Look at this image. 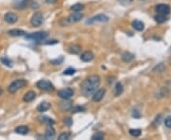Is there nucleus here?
<instances>
[{
    "label": "nucleus",
    "instance_id": "1",
    "mask_svg": "<svg viewBox=\"0 0 171 140\" xmlns=\"http://www.w3.org/2000/svg\"><path fill=\"white\" fill-rule=\"evenodd\" d=\"M100 84V77L98 75L89 76L88 78L86 79L83 83L81 84V90L85 96L88 97L89 95L93 94L97 90V87Z\"/></svg>",
    "mask_w": 171,
    "mask_h": 140
},
{
    "label": "nucleus",
    "instance_id": "2",
    "mask_svg": "<svg viewBox=\"0 0 171 140\" xmlns=\"http://www.w3.org/2000/svg\"><path fill=\"white\" fill-rule=\"evenodd\" d=\"M27 85V80L24 79H19L15 80L14 82H12L8 87V91L11 93V94H14L17 91L19 90L20 88H22L24 86Z\"/></svg>",
    "mask_w": 171,
    "mask_h": 140
},
{
    "label": "nucleus",
    "instance_id": "3",
    "mask_svg": "<svg viewBox=\"0 0 171 140\" xmlns=\"http://www.w3.org/2000/svg\"><path fill=\"white\" fill-rule=\"evenodd\" d=\"M49 36V33L46 31H38V32H33L31 34H26L25 38L28 40L34 41V42H40V41H45Z\"/></svg>",
    "mask_w": 171,
    "mask_h": 140
},
{
    "label": "nucleus",
    "instance_id": "4",
    "mask_svg": "<svg viewBox=\"0 0 171 140\" xmlns=\"http://www.w3.org/2000/svg\"><path fill=\"white\" fill-rule=\"evenodd\" d=\"M36 86L39 88L40 90L46 91V92H51V91H53V89H54L52 83L47 80H38V82H36Z\"/></svg>",
    "mask_w": 171,
    "mask_h": 140
},
{
    "label": "nucleus",
    "instance_id": "5",
    "mask_svg": "<svg viewBox=\"0 0 171 140\" xmlns=\"http://www.w3.org/2000/svg\"><path fill=\"white\" fill-rule=\"evenodd\" d=\"M108 16H106V14H97L95 16H93V17H91V18H89L87 21V24L88 25H92V24H96V23L108 22Z\"/></svg>",
    "mask_w": 171,
    "mask_h": 140
},
{
    "label": "nucleus",
    "instance_id": "6",
    "mask_svg": "<svg viewBox=\"0 0 171 140\" xmlns=\"http://www.w3.org/2000/svg\"><path fill=\"white\" fill-rule=\"evenodd\" d=\"M43 21H44V17H43V14L40 11H36L35 14L32 15L31 23L33 27H40L43 24Z\"/></svg>",
    "mask_w": 171,
    "mask_h": 140
},
{
    "label": "nucleus",
    "instance_id": "7",
    "mask_svg": "<svg viewBox=\"0 0 171 140\" xmlns=\"http://www.w3.org/2000/svg\"><path fill=\"white\" fill-rule=\"evenodd\" d=\"M74 91L71 88H64L58 92V96L63 99H68L73 96Z\"/></svg>",
    "mask_w": 171,
    "mask_h": 140
},
{
    "label": "nucleus",
    "instance_id": "8",
    "mask_svg": "<svg viewBox=\"0 0 171 140\" xmlns=\"http://www.w3.org/2000/svg\"><path fill=\"white\" fill-rule=\"evenodd\" d=\"M4 20L8 24H15L18 20V15L14 12H8L4 15Z\"/></svg>",
    "mask_w": 171,
    "mask_h": 140
},
{
    "label": "nucleus",
    "instance_id": "9",
    "mask_svg": "<svg viewBox=\"0 0 171 140\" xmlns=\"http://www.w3.org/2000/svg\"><path fill=\"white\" fill-rule=\"evenodd\" d=\"M170 11H171L170 7L168 5H165V4H159V5L156 6V11L158 14L167 15L170 14Z\"/></svg>",
    "mask_w": 171,
    "mask_h": 140
},
{
    "label": "nucleus",
    "instance_id": "10",
    "mask_svg": "<svg viewBox=\"0 0 171 140\" xmlns=\"http://www.w3.org/2000/svg\"><path fill=\"white\" fill-rule=\"evenodd\" d=\"M106 94V90L105 89H99V90H97L93 93V96H92V100L94 101V102H99V101H101L103 99V97H104Z\"/></svg>",
    "mask_w": 171,
    "mask_h": 140
},
{
    "label": "nucleus",
    "instance_id": "11",
    "mask_svg": "<svg viewBox=\"0 0 171 140\" xmlns=\"http://www.w3.org/2000/svg\"><path fill=\"white\" fill-rule=\"evenodd\" d=\"M83 14H81V12H77V11H73V14H71L70 16L68 17V21L70 23H76L80 21L81 19L83 18Z\"/></svg>",
    "mask_w": 171,
    "mask_h": 140
},
{
    "label": "nucleus",
    "instance_id": "12",
    "mask_svg": "<svg viewBox=\"0 0 171 140\" xmlns=\"http://www.w3.org/2000/svg\"><path fill=\"white\" fill-rule=\"evenodd\" d=\"M93 58H94V54L91 51H85L84 53H82V55H81V57H80L81 60L86 63L92 61Z\"/></svg>",
    "mask_w": 171,
    "mask_h": 140
},
{
    "label": "nucleus",
    "instance_id": "13",
    "mask_svg": "<svg viewBox=\"0 0 171 140\" xmlns=\"http://www.w3.org/2000/svg\"><path fill=\"white\" fill-rule=\"evenodd\" d=\"M35 97H36L35 92H33V91H29V92H27V93H26V94L24 95V97H23V100L25 101V102H31V101H32V100L35 99Z\"/></svg>",
    "mask_w": 171,
    "mask_h": 140
},
{
    "label": "nucleus",
    "instance_id": "14",
    "mask_svg": "<svg viewBox=\"0 0 171 140\" xmlns=\"http://www.w3.org/2000/svg\"><path fill=\"white\" fill-rule=\"evenodd\" d=\"M8 34L10 36H14V37H17V36H25L26 32L22 29L19 28H14V29H10L8 31Z\"/></svg>",
    "mask_w": 171,
    "mask_h": 140
},
{
    "label": "nucleus",
    "instance_id": "15",
    "mask_svg": "<svg viewBox=\"0 0 171 140\" xmlns=\"http://www.w3.org/2000/svg\"><path fill=\"white\" fill-rule=\"evenodd\" d=\"M50 109V104L47 101H42V102L37 106V111L40 113H44Z\"/></svg>",
    "mask_w": 171,
    "mask_h": 140
},
{
    "label": "nucleus",
    "instance_id": "16",
    "mask_svg": "<svg viewBox=\"0 0 171 140\" xmlns=\"http://www.w3.org/2000/svg\"><path fill=\"white\" fill-rule=\"evenodd\" d=\"M132 27L137 31H142L143 29L144 28V24L140 20H134L132 22Z\"/></svg>",
    "mask_w": 171,
    "mask_h": 140
},
{
    "label": "nucleus",
    "instance_id": "17",
    "mask_svg": "<svg viewBox=\"0 0 171 140\" xmlns=\"http://www.w3.org/2000/svg\"><path fill=\"white\" fill-rule=\"evenodd\" d=\"M55 136V130L52 128V126L49 125V127L47 128V131L45 133V138L46 139H52Z\"/></svg>",
    "mask_w": 171,
    "mask_h": 140
},
{
    "label": "nucleus",
    "instance_id": "18",
    "mask_svg": "<svg viewBox=\"0 0 171 140\" xmlns=\"http://www.w3.org/2000/svg\"><path fill=\"white\" fill-rule=\"evenodd\" d=\"M14 131L16 134H22V135H25V134H27L29 133V128L27 126H25V125H22V126H18V127H16Z\"/></svg>",
    "mask_w": 171,
    "mask_h": 140
},
{
    "label": "nucleus",
    "instance_id": "19",
    "mask_svg": "<svg viewBox=\"0 0 171 140\" xmlns=\"http://www.w3.org/2000/svg\"><path fill=\"white\" fill-rule=\"evenodd\" d=\"M134 59V55L130 52H124L122 54V60L126 63H128Z\"/></svg>",
    "mask_w": 171,
    "mask_h": 140
},
{
    "label": "nucleus",
    "instance_id": "20",
    "mask_svg": "<svg viewBox=\"0 0 171 140\" xmlns=\"http://www.w3.org/2000/svg\"><path fill=\"white\" fill-rule=\"evenodd\" d=\"M39 120L43 123H45V124H48V125H50V126H52L55 121L53 119H51V118H50L49 117H47V116H42L39 117Z\"/></svg>",
    "mask_w": 171,
    "mask_h": 140
},
{
    "label": "nucleus",
    "instance_id": "21",
    "mask_svg": "<svg viewBox=\"0 0 171 140\" xmlns=\"http://www.w3.org/2000/svg\"><path fill=\"white\" fill-rule=\"evenodd\" d=\"M124 92V87L122 85V83H116V85L114 86V95L118 97L120 95H122V93Z\"/></svg>",
    "mask_w": 171,
    "mask_h": 140
},
{
    "label": "nucleus",
    "instance_id": "22",
    "mask_svg": "<svg viewBox=\"0 0 171 140\" xmlns=\"http://www.w3.org/2000/svg\"><path fill=\"white\" fill-rule=\"evenodd\" d=\"M154 19H155L156 22L159 23V24L165 23V21H167V17H166V15L165 14H158L157 15H155Z\"/></svg>",
    "mask_w": 171,
    "mask_h": 140
},
{
    "label": "nucleus",
    "instance_id": "23",
    "mask_svg": "<svg viewBox=\"0 0 171 140\" xmlns=\"http://www.w3.org/2000/svg\"><path fill=\"white\" fill-rule=\"evenodd\" d=\"M84 8H85V6L83 5L82 3H76V4H74V5H72L71 7H70V10L72 11H77V12H81L83 10H84Z\"/></svg>",
    "mask_w": 171,
    "mask_h": 140
},
{
    "label": "nucleus",
    "instance_id": "24",
    "mask_svg": "<svg viewBox=\"0 0 171 140\" xmlns=\"http://www.w3.org/2000/svg\"><path fill=\"white\" fill-rule=\"evenodd\" d=\"M81 46L79 45H72L70 46V48H68V51L72 54H79L81 52Z\"/></svg>",
    "mask_w": 171,
    "mask_h": 140
},
{
    "label": "nucleus",
    "instance_id": "25",
    "mask_svg": "<svg viewBox=\"0 0 171 140\" xmlns=\"http://www.w3.org/2000/svg\"><path fill=\"white\" fill-rule=\"evenodd\" d=\"M60 107H61V109L65 110V111H66V110H70V109H71L72 104H71L70 101H68V99H65L64 101H62L61 104H60Z\"/></svg>",
    "mask_w": 171,
    "mask_h": 140
},
{
    "label": "nucleus",
    "instance_id": "26",
    "mask_svg": "<svg viewBox=\"0 0 171 140\" xmlns=\"http://www.w3.org/2000/svg\"><path fill=\"white\" fill-rule=\"evenodd\" d=\"M129 134L131 136L133 137H138L141 135V134H142V131H141L140 129H130L129 130Z\"/></svg>",
    "mask_w": 171,
    "mask_h": 140
},
{
    "label": "nucleus",
    "instance_id": "27",
    "mask_svg": "<svg viewBox=\"0 0 171 140\" xmlns=\"http://www.w3.org/2000/svg\"><path fill=\"white\" fill-rule=\"evenodd\" d=\"M0 61H1V63H3V65H7L9 67H12V62L9 58L2 57L1 59H0Z\"/></svg>",
    "mask_w": 171,
    "mask_h": 140
},
{
    "label": "nucleus",
    "instance_id": "28",
    "mask_svg": "<svg viewBox=\"0 0 171 140\" xmlns=\"http://www.w3.org/2000/svg\"><path fill=\"white\" fill-rule=\"evenodd\" d=\"M104 138H105V134L103 133H96L91 136L92 140H103Z\"/></svg>",
    "mask_w": 171,
    "mask_h": 140
},
{
    "label": "nucleus",
    "instance_id": "29",
    "mask_svg": "<svg viewBox=\"0 0 171 140\" xmlns=\"http://www.w3.org/2000/svg\"><path fill=\"white\" fill-rule=\"evenodd\" d=\"M70 137V133L68 131H65V133H62L61 134L59 135V140H67Z\"/></svg>",
    "mask_w": 171,
    "mask_h": 140
},
{
    "label": "nucleus",
    "instance_id": "30",
    "mask_svg": "<svg viewBox=\"0 0 171 140\" xmlns=\"http://www.w3.org/2000/svg\"><path fill=\"white\" fill-rule=\"evenodd\" d=\"M63 122H64V124H65L66 126L70 127L72 125V118L70 117H67L64 118Z\"/></svg>",
    "mask_w": 171,
    "mask_h": 140
},
{
    "label": "nucleus",
    "instance_id": "31",
    "mask_svg": "<svg viewBox=\"0 0 171 140\" xmlns=\"http://www.w3.org/2000/svg\"><path fill=\"white\" fill-rule=\"evenodd\" d=\"M76 70L74 68H71V67H70V68H67L65 71H64V75H67V76H70V75H73L75 74Z\"/></svg>",
    "mask_w": 171,
    "mask_h": 140
},
{
    "label": "nucleus",
    "instance_id": "32",
    "mask_svg": "<svg viewBox=\"0 0 171 140\" xmlns=\"http://www.w3.org/2000/svg\"><path fill=\"white\" fill-rule=\"evenodd\" d=\"M71 111L72 113H77V112H82L85 111V108L83 106H75V107H71Z\"/></svg>",
    "mask_w": 171,
    "mask_h": 140
},
{
    "label": "nucleus",
    "instance_id": "33",
    "mask_svg": "<svg viewBox=\"0 0 171 140\" xmlns=\"http://www.w3.org/2000/svg\"><path fill=\"white\" fill-rule=\"evenodd\" d=\"M63 61H64V58L60 57V59L57 58V59H55V60H51L50 63H52V65H61Z\"/></svg>",
    "mask_w": 171,
    "mask_h": 140
},
{
    "label": "nucleus",
    "instance_id": "34",
    "mask_svg": "<svg viewBox=\"0 0 171 140\" xmlns=\"http://www.w3.org/2000/svg\"><path fill=\"white\" fill-rule=\"evenodd\" d=\"M164 122H165V127H167V128H171V117H166Z\"/></svg>",
    "mask_w": 171,
    "mask_h": 140
},
{
    "label": "nucleus",
    "instance_id": "35",
    "mask_svg": "<svg viewBox=\"0 0 171 140\" xmlns=\"http://www.w3.org/2000/svg\"><path fill=\"white\" fill-rule=\"evenodd\" d=\"M118 2L121 3L122 5H126V4H130L132 0H118Z\"/></svg>",
    "mask_w": 171,
    "mask_h": 140
},
{
    "label": "nucleus",
    "instance_id": "36",
    "mask_svg": "<svg viewBox=\"0 0 171 140\" xmlns=\"http://www.w3.org/2000/svg\"><path fill=\"white\" fill-rule=\"evenodd\" d=\"M56 1H57V0H46V2L48 3V4H53Z\"/></svg>",
    "mask_w": 171,
    "mask_h": 140
},
{
    "label": "nucleus",
    "instance_id": "37",
    "mask_svg": "<svg viewBox=\"0 0 171 140\" xmlns=\"http://www.w3.org/2000/svg\"><path fill=\"white\" fill-rule=\"evenodd\" d=\"M2 93H3V91H2V89H1V88H0V96H1V95H2Z\"/></svg>",
    "mask_w": 171,
    "mask_h": 140
}]
</instances>
